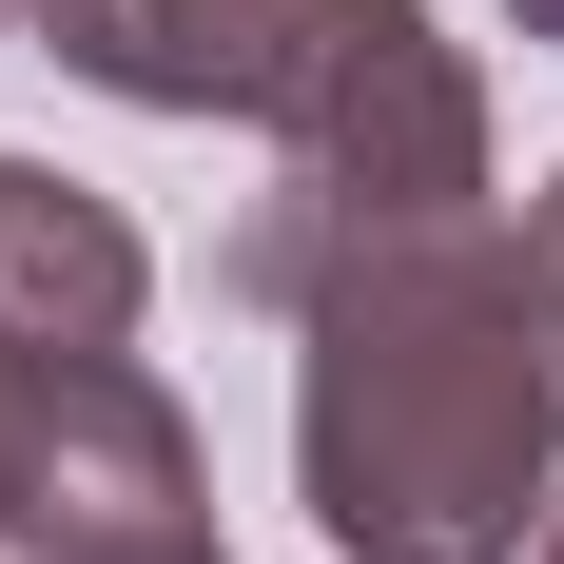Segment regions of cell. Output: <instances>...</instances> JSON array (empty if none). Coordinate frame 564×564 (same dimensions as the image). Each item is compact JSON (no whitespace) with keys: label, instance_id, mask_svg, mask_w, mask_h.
<instances>
[{"label":"cell","instance_id":"4","mask_svg":"<svg viewBox=\"0 0 564 564\" xmlns=\"http://www.w3.org/2000/svg\"><path fill=\"white\" fill-rule=\"evenodd\" d=\"M525 292H545V332H564V175H545V215H525Z\"/></svg>","mask_w":564,"mask_h":564},{"label":"cell","instance_id":"2","mask_svg":"<svg viewBox=\"0 0 564 564\" xmlns=\"http://www.w3.org/2000/svg\"><path fill=\"white\" fill-rule=\"evenodd\" d=\"M40 40L156 117H273L292 195H332V215L487 195V98L429 40V0H40Z\"/></svg>","mask_w":564,"mask_h":564},{"label":"cell","instance_id":"1","mask_svg":"<svg viewBox=\"0 0 564 564\" xmlns=\"http://www.w3.org/2000/svg\"><path fill=\"white\" fill-rule=\"evenodd\" d=\"M234 292H273L312 370H292V467H312V525L350 564H525L545 507V292H525V234L467 215H332V195H273L234 234Z\"/></svg>","mask_w":564,"mask_h":564},{"label":"cell","instance_id":"6","mask_svg":"<svg viewBox=\"0 0 564 564\" xmlns=\"http://www.w3.org/2000/svg\"><path fill=\"white\" fill-rule=\"evenodd\" d=\"M545 564H564V545H545Z\"/></svg>","mask_w":564,"mask_h":564},{"label":"cell","instance_id":"5","mask_svg":"<svg viewBox=\"0 0 564 564\" xmlns=\"http://www.w3.org/2000/svg\"><path fill=\"white\" fill-rule=\"evenodd\" d=\"M525 40H564V0H525Z\"/></svg>","mask_w":564,"mask_h":564},{"label":"cell","instance_id":"3","mask_svg":"<svg viewBox=\"0 0 564 564\" xmlns=\"http://www.w3.org/2000/svg\"><path fill=\"white\" fill-rule=\"evenodd\" d=\"M0 332L20 350H117L137 332V234L40 156H0Z\"/></svg>","mask_w":564,"mask_h":564}]
</instances>
